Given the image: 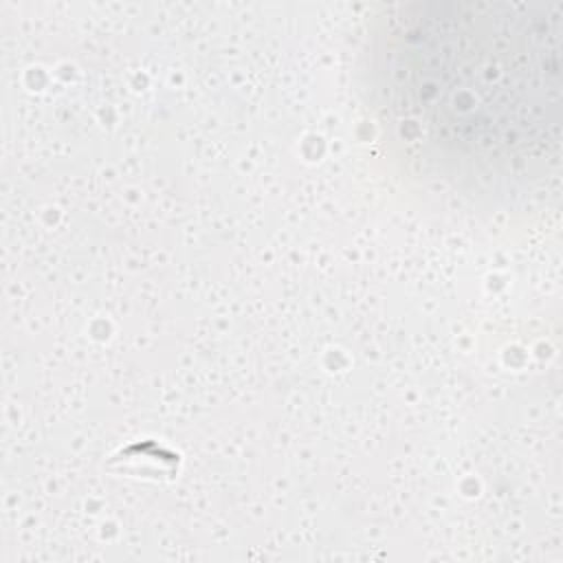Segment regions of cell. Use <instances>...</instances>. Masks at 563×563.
<instances>
[{
    "mask_svg": "<svg viewBox=\"0 0 563 563\" xmlns=\"http://www.w3.org/2000/svg\"><path fill=\"white\" fill-rule=\"evenodd\" d=\"M561 18L545 2L383 9L365 86L391 152L475 202L539 191L559 165Z\"/></svg>",
    "mask_w": 563,
    "mask_h": 563,
    "instance_id": "6da1fadb",
    "label": "cell"
}]
</instances>
